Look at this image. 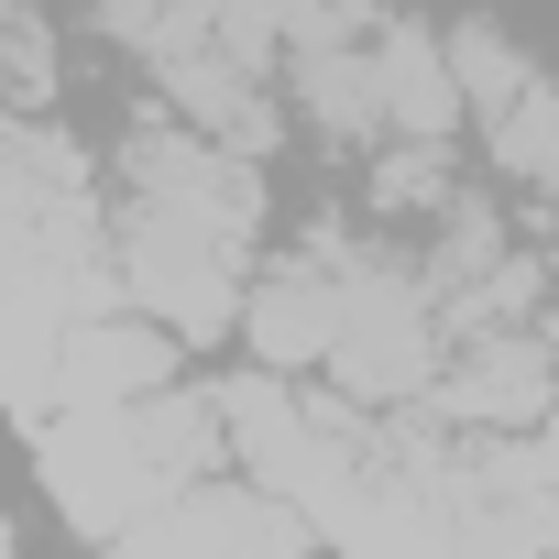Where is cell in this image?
Segmentation results:
<instances>
[{
    "label": "cell",
    "mask_w": 559,
    "mask_h": 559,
    "mask_svg": "<svg viewBox=\"0 0 559 559\" xmlns=\"http://www.w3.org/2000/svg\"><path fill=\"white\" fill-rule=\"evenodd\" d=\"M34 472L56 493V515L88 548H121L132 526H154L176 493H198L209 472H230V428L219 395H143V406H78V417H34Z\"/></svg>",
    "instance_id": "6da1fadb"
},
{
    "label": "cell",
    "mask_w": 559,
    "mask_h": 559,
    "mask_svg": "<svg viewBox=\"0 0 559 559\" xmlns=\"http://www.w3.org/2000/svg\"><path fill=\"white\" fill-rule=\"evenodd\" d=\"M110 263H121L132 319H154V330L187 341V352H198V341H230L241 308H252L241 241H219V230H198V219H176V209H143V198L110 209Z\"/></svg>",
    "instance_id": "7a4b0ae2"
},
{
    "label": "cell",
    "mask_w": 559,
    "mask_h": 559,
    "mask_svg": "<svg viewBox=\"0 0 559 559\" xmlns=\"http://www.w3.org/2000/svg\"><path fill=\"white\" fill-rule=\"evenodd\" d=\"M121 198L176 209V219H198V230H219V241H241V252H252L263 219H274L263 165L230 154V143H209V132H187V121H143V132L121 143Z\"/></svg>",
    "instance_id": "3957f363"
},
{
    "label": "cell",
    "mask_w": 559,
    "mask_h": 559,
    "mask_svg": "<svg viewBox=\"0 0 559 559\" xmlns=\"http://www.w3.org/2000/svg\"><path fill=\"white\" fill-rule=\"evenodd\" d=\"M319 548V526L274 493V483H252V472H209L198 493H176L154 526H132L110 559H308Z\"/></svg>",
    "instance_id": "277c9868"
},
{
    "label": "cell",
    "mask_w": 559,
    "mask_h": 559,
    "mask_svg": "<svg viewBox=\"0 0 559 559\" xmlns=\"http://www.w3.org/2000/svg\"><path fill=\"white\" fill-rule=\"evenodd\" d=\"M428 406H450L461 428H493V439L548 428L559 417V341L548 330H461Z\"/></svg>",
    "instance_id": "5b68a950"
},
{
    "label": "cell",
    "mask_w": 559,
    "mask_h": 559,
    "mask_svg": "<svg viewBox=\"0 0 559 559\" xmlns=\"http://www.w3.org/2000/svg\"><path fill=\"white\" fill-rule=\"evenodd\" d=\"M176 384V341L154 330V319H78L67 330V352H56V406L45 417H78V406H143V395H165Z\"/></svg>",
    "instance_id": "8992f818"
},
{
    "label": "cell",
    "mask_w": 559,
    "mask_h": 559,
    "mask_svg": "<svg viewBox=\"0 0 559 559\" xmlns=\"http://www.w3.org/2000/svg\"><path fill=\"white\" fill-rule=\"evenodd\" d=\"M450 78H461V121H483V132L548 88V78L526 67V45H515V34H493V23H461V34H450Z\"/></svg>",
    "instance_id": "52a82bcc"
},
{
    "label": "cell",
    "mask_w": 559,
    "mask_h": 559,
    "mask_svg": "<svg viewBox=\"0 0 559 559\" xmlns=\"http://www.w3.org/2000/svg\"><path fill=\"white\" fill-rule=\"evenodd\" d=\"M0 559H23V526H12V515H0Z\"/></svg>",
    "instance_id": "ba28073f"
}]
</instances>
